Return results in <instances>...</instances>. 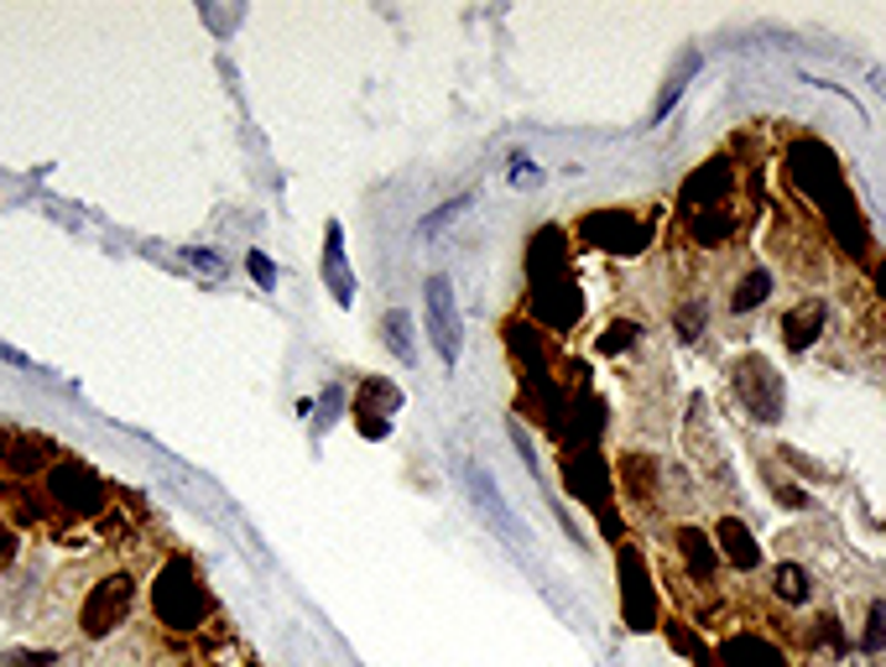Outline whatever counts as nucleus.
I'll list each match as a JSON object with an SVG mask.
<instances>
[{"mask_svg": "<svg viewBox=\"0 0 886 667\" xmlns=\"http://www.w3.org/2000/svg\"><path fill=\"white\" fill-rule=\"evenodd\" d=\"M152 610L168 631H199L214 616V595H209L204 574L193 568V558H168L152 579Z\"/></svg>", "mask_w": 886, "mask_h": 667, "instance_id": "obj_1", "label": "nucleus"}, {"mask_svg": "<svg viewBox=\"0 0 886 667\" xmlns=\"http://www.w3.org/2000/svg\"><path fill=\"white\" fill-rule=\"evenodd\" d=\"M48 501L63 516H94V512H104L110 491H104L100 469H94L89 459H79V454H58L52 469H48Z\"/></svg>", "mask_w": 886, "mask_h": 667, "instance_id": "obj_2", "label": "nucleus"}, {"mask_svg": "<svg viewBox=\"0 0 886 667\" xmlns=\"http://www.w3.org/2000/svg\"><path fill=\"white\" fill-rule=\"evenodd\" d=\"M787 178H793L803 199L818 204V209H835L839 199H850L845 178H839L835 152L818 146V141H793V146H787Z\"/></svg>", "mask_w": 886, "mask_h": 667, "instance_id": "obj_3", "label": "nucleus"}, {"mask_svg": "<svg viewBox=\"0 0 886 667\" xmlns=\"http://www.w3.org/2000/svg\"><path fill=\"white\" fill-rule=\"evenodd\" d=\"M574 235L590 245V251H611V256H642L652 245V224L631 209H590L580 220Z\"/></svg>", "mask_w": 886, "mask_h": 667, "instance_id": "obj_4", "label": "nucleus"}, {"mask_svg": "<svg viewBox=\"0 0 886 667\" xmlns=\"http://www.w3.org/2000/svg\"><path fill=\"white\" fill-rule=\"evenodd\" d=\"M423 324H427V340L439 350V360L454 371L464 355V319H460V297H454V282L449 276H427L423 282Z\"/></svg>", "mask_w": 886, "mask_h": 667, "instance_id": "obj_5", "label": "nucleus"}, {"mask_svg": "<svg viewBox=\"0 0 886 667\" xmlns=\"http://www.w3.org/2000/svg\"><path fill=\"white\" fill-rule=\"evenodd\" d=\"M131 610H137V579H131V574H110V579H100L84 595L79 626H84L89 641H100V636L120 631V626L131 620Z\"/></svg>", "mask_w": 886, "mask_h": 667, "instance_id": "obj_6", "label": "nucleus"}, {"mask_svg": "<svg viewBox=\"0 0 886 667\" xmlns=\"http://www.w3.org/2000/svg\"><path fill=\"white\" fill-rule=\"evenodd\" d=\"M731 386H735V402L746 407V417H756V423H777L783 417V381H777V371L762 355L735 360Z\"/></svg>", "mask_w": 886, "mask_h": 667, "instance_id": "obj_7", "label": "nucleus"}, {"mask_svg": "<svg viewBox=\"0 0 886 667\" xmlns=\"http://www.w3.org/2000/svg\"><path fill=\"white\" fill-rule=\"evenodd\" d=\"M621 610H626L631 631H652L657 626V595H652L647 564L636 548H621Z\"/></svg>", "mask_w": 886, "mask_h": 667, "instance_id": "obj_8", "label": "nucleus"}, {"mask_svg": "<svg viewBox=\"0 0 886 667\" xmlns=\"http://www.w3.org/2000/svg\"><path fill=\"white\" fill-rule=\"evenodd\" d=\"M731 193H735V168L725 162V156H709L704 168H694L688 178H683L678 204H683V214H699V209L731 204Z\"/></svg>", "mask_w": 886, "mask_h": 667, "instance_id": "obj_9", "label": "nucleus"}, {"mask_svg": "<svg viewBox=\"0 0 886 667\" xmlns=\"http://www.w3.org/2000/svg\"><path fill=\"white\" fill-rule=\"evenodd\" d=\"M580 313H584V297H580V287H574V276H558V282L532 287V324L537 329L568 334V329L580 324Z\"/></svg>", "mask_w": 886, "mask_h": 667, "instance_id": "obj_10", "label": "nucleus"}, {"mask_svg": "<svg viewBox=\"0 0 886 667\" xmlns=\"http://www.w3.org/2000/svg\"><path fill=\"white\" fill-rule=\"evenodd\" d=\"M563 417L568 423H558V438L568 454H595L600 444V433H605V407H600V396L595 392H574L568 402H563Z\"/></svg>", "mask_w": 886, "mask_h": 667, "instance_id": "obj_11", "label": "nucleus"}, {"mask_svg": "<svg viewBox=\"0 0 886 667\" xmlns=\"http://www.w3.org/2000/svg\"><path fill=\"white\" fill-rule=\"evenodd\" d=\"M558 276H568V230L543 224V230L527 240V282L543 287V282H558Z\"/></svg>", "mask_w": 886, "mask_h": 667, "instance_id": "obj_12", "label": "nucleus"}, {"mask_svg": "<svg viewBox=\"0 0 886 667\" xmlns=\"http://www.w3.org/2000/svg\"><path fill=\"white\" fill-rule=\"evenodd\" d=\"M563 485H568L584 506L605 512V501H611V464L600 459V454H568V459H563Z\"/></svg>", "mask_w": 886, "mask_h": 667, "instance_id": "obj_13", "label": "nucleus"}, {"mask_svg": "<svg viewBox=\"0 0 886 667\" xmlns=\"http://www.w3.org/2000/svg\"><path fill=\"white\" fill-rule=\"evenodd\" d=\"M464 485H470V496H475L480 516H491L495 532H506L512 543H522V522L512 516V506L501 501V485L491 479V469H480V464H464Z\"/></svg>", "mask_w": 886, "mask_h": 667, "instance_id": "obj_14", "label": "nucleus"}, {"mask_svg": "<svg viewBox=\"0 0 886 667\" xmlns=\"http://www.w3.org/2000/svg\"><path fill=\"white\" fill-rule=\"evenodd\" d=\"M506 334V350H512L516 371L522 381H543L547 376V344H543V329L532 324V319H512V324L501 329Z\"/></svg>", "mask_w": 886, "mask_h": 667, "instance_id": "obj_15", "label": "nucleus"}, {"mask_svg": "<svg viewBox=\"0 0 886 667\" xmlns=\"http://www.w3.org/2000/svg\"><path fill=\"white\" fill-rule=\"evenodd\" d=\"M715 663L719 667H787V657H783V647H777V641H767V636L741 631V636H731V641L719 647Z\"/></svg>", "mask_w": 886, "mask_h": 667, "instance_id": "obj_16", "label": "nucleus"}, {"mask_svg": "<svg viewBox=\"0 0 886 667\" xmlns=\"http://www.w3.org/2000/svg\"><path fill=\"white\" fill-rule=\"evenodd\" d=\"M324 276H329V292H334V303H355V276H350V261H344V230L340 224H329L324 230Z\"/></svg>", "mask_w": 886, "mask_h": 667, "instance_id": "obj_17", "label": "nucleus"}, {"mask_svg": "<svg viewBox=\"0 0 886 667\" xmlns=\"http://www.w3.org/2000/svg\"><path fill=\"white\" fill-rule=\"evenodd\" d=\"M715 537H719V543H715L719 558H725L731 568H741V574H751V568H762V548H756V537H751V532L741 527L735 516H725V522H719Z\"/></svg>", "mask_w": 886, "mask_h": 667, "instance_id": "obj_18", "label": "nucleus"}, {"mask_svg": "<svg viewBox=\"0 0 886 667\" xmlns=\"http://www.w3.org/2000/svg\"><path fill=\"white\" fill-rule=\"evenodd\" d=\"M735 230H741V214H735L731 204H719V209H699V214H688V235L699 240L704 251H719L725 240H735Z\"/></svg>", "mask_w": 886, "mask_h": 667, "instance_id": "obj_19", "label": "nucleus"}, {"mask_svg": "<svg viewBox=\"0 0 886 667\" xmlns=\"http://www.w3.org/2000/svg\"><path fill=\"white\" fill-rule=\"evenodd\" d=\"M818 329H824V303L818 297H803L798 309L783 313V340L787 350H808V344L818 340Z\"/></svg>", "mask_w": 886, "mask_h": 667, "instance_id": "obj_20", "label": "nucleus"}, {"mask_svg": "<svg viewBox=\"0 0 886 667\" xmlns=\"http://www.w3.org/2000/svg\"><path fill=\"white\" fill-rule=\"evenodd\" d=\"M42 459H58L42 438H21V433H17V438H0V464H6L11 475H37Z\"/></svg>", "mask_w": 886, "mask_h": 667, "instance_id": "obj_21", "label": "nucleus"}, {"mask_svg": "<svg viewBox=\"0 0 886 667\" xmlns=\"http://www.w3.org/2000/svg\"><path fill=\"white\" fill-rule=\"evenodd\" d=\"M678 558L683 568H694L699 579H715V568H719V548L704 537L699 527H678Z\"/></svg>", "mask_w": 886, "mask_h": 667, "instance_id": "obj_22", "label": "nucleus"}, {"mask_svg": "<svg viewBox=\"0 0 886 667\" xmlns=\"http://www.w3.org/2000/svg\"><path fill=\"white\" fill-rule=\"evenodd\" d=\"M402 407V386H392L386 376H365L355 392V407L350 412H375V417H392Z\"/></svg>", "mask_w": 886, "mask_h": 667, "instance_id": "obj_23", "label": "nucleus"}, {"mask_svg": "<svg viewBox=\"0 0 886 667\" xmlns=\"http://www.w3.org/2000/svg\"><path fill=\"white\" fill-rule=\"evenodd\" d=\"M772 287H777V276L767 272V266H751L741 282H735V292H731V313H751V309H762L772 297Z\"/></svg>", "mask_w": 886, "mask_h": 667, "instance_id": "obj_24", "label": "nucleus"}, {"mask_svg": "<svg viewBox=\"0 0 886 667\" xmlns=\"http://www.w3.org/2000/svg\"><path fill=\"white\" fill-rule=\"evenodd\" d=\"M772 595L783 599V605H808L814 595V574L803 564H777L772 568Z\"/></svg>", "mask_w": 886, "mask_h": 667, "instance_id": "obj_25", "label": "nucleus"}, {"mask_svg": "<svg viewBox=\"0 0 886 667\" xmlns=\"http://www.w3.org/2000/svg\"><path fill=\"white\" fill-rule=\"evenodd\" d=\"M381 340H386V350H392V355H402V365H412V360H417V344H412V324H407V313H386V319H381Z\"/></svg>", "mask_w": 886, "mask_h": 667, "instance_id": "obj_26", "label": "nucleus"}, {"mask_svg": "<svg viewBox=\"0 0 886 667\" xmlns=\"http://www.w3.org/2000/svg\"><path fill=\"white\" fill-rule=\"evenodd\" d=\"M642 340V329L631 324V319H615V324H605L600 329V340H595V350L600 355H626L631 344Z\"/></svg>", "mask_w": 886, "mask_h": 667, "instance_id": "obj_27", "label": "nucleus"}, {"mask_svg": "<svg viewBox=\"0 0 886 667\" xmlns=\"http://www.w3.org/2000/svg\"><path fill=\"white\" fill-rule=\"evenodd\" d=\"M688 73H699V52H688V58H683V63H678V73H673V79H667L663 100L652 104V120H663L667 110H673V104H678V94H683V89H688Z\"/></svg>", "mask_w": 886, "mask_h": 667, "instance_id": "obj_28", "label": "nucleus"}, {"mask_svg": "<svg viewBox=\"0 0 886 667\" xmlns=\"http://www.w3.org/2000/svg\"><path fill=\"white\" fill-rule=\"evenodd\" d=\"M860 651H886V599H870L866 631H860Z\"/></svg>", "mask_w": 886, "mask_h": 667, "instance_id": "obj_29", "label": "nucleus"}, {"mask_svg": "<svg viewBox=\"0 0 886 667\" xmlns=\"http://www.w3.org/2000/svg\"><path fill=\"white\" fill-rule=\"evenodd\" d=\"M506 178H512V189H537V183H543V168H537L527 152H516V156H512V172H506Z\"/></svg>", "mask_w": 886, "mask_h": 667, "instance_id": "obj_30", "label": "nucleus"}, {"mask_svg": "<svg viewBox=\"0 0 886 667\" xmlns=\"http://www.w3.org/2000/svg\"><path fill=\"white\" fill-rule=\"evenodd\" d=\"M704 319H709V313H704V303H683V309H678V334H683V340H699Z\"/></svg>", "mask_w": 886, "mask_h": 667, "instance_id": "obj_31", "label": "nucleus"}, {"mask_svg": "<svg viewBox=\"0 0 886 667\" xmlns=\"http://www.w3.org/2000/svg\"><path fill=\"white\" fill-rule=\"evenodd\" d=\"M464 209H470V199H449L439 214H427V220H423V235H433V230H443V224H454Z\"/></svg>", "mask_w": 886, "mask_h": 667, "instance_id": "obj_32", "label": "nucleus"}, {"mask_svg": "<svg viewBox=\"0 0 886 667\" xmlns=\"http://www.w3.org/2000/svg\"><path fill=\"white\" fill-rule=\"evenodd\" d=\"M667 636H673V647H678L683 657H699V663H709V657H704V647H699V636L683 631V620H667Z\"/></svg>", "mask_w": 886, "mask_h": 667, "instance_id": "obj_33", "label": "nucleus"}, {"mask_svg": "<svg viewBox=\"0 0 886 667\" xmlns=\"http://www.w3.org/2000/svg\"><path fill=\"white\" fill-rule=\"evenodd\" d=\"M0 667H58V657L52 651H6Z\"/></svg>", "mask_w": 886, "mask_h": 667, "instance_id": "obj_34", "label": "nucleus"}, {"mask_svg": "<svg viewBox=\"0 0 886 667\" xmlns=\"http://www.w3.org/2000/svg\"><path fill=\"white\" fill-rule=\"evenodd\" d=\"M350 417H355V428L365 433V438H375V444L392 433V423H386V417H375V412H350Z\"/></svg>", "mask_w": 886, "mask_h": 667, "instance_id": "obj_35", "label": "nucleus"}, {"mask_svg": "<svg viewBox=\"0 0 886 667\" xmlns=\"http://www.w3.org/2000/svg\"><path fill=\"white\" fill-rule=\"evenodd\" d=\"M808 641H814V647H818V641H824V647H839V620L835 616H818L814 631H808Z\"/></svg>", "mask_w": 886, "mask_h": 667, "instance_id": "obj_36", "label": "nucleus"}, {"mask_svg": "<svg viewBox=\"0 0 886 667\" xmlns=\"http://www.w3.org/2000/svg\"><path fill=\"white\" fill-rule=\"evenodd\" d=\"M245 266H251V276H256L261 287H272V282H276V266L261 256V251H251V261H245Z\"/></svg>", "mask_w": 886, "mask_h": 667, "instance_id": "obj_37", "label": "nucleus"}, {"mask_svg": "<svg viewBox=\"0 0 886 667\" xmlns=\"http://www.w3.org/2000/svg\"><path fill=\"white\" fill-rule=\"evenodd\" d=\"M340 407H344V392H340V386H329L324 402H319V412H324V417H319V428H324V423H334V412H340Z\"/></svg>", "mask_w": 886, "mask_h": 667, "instance_id": "obj_38", "label": "nucleus"}, {"mask_svg": "<svg viewBox=\"0 0 886 667\" xmlns=\"http://www.w3.org/2000/svg\"><path fill=\"white\" fill-rule=\"evenodd\" d=\"M11 558H17V532L0 522V564H11Z\"/></svg>", "mask_w": 886, "mask_h": 667, "instance_id": "obj_39", "label": "nucleus"}, {"mask_svg": "<svg viewBox=\"0 0 886 667\" xmlns=\"http://www.w3.org/2000/svg\"><path fill=\"white\" fill-rule=\"evenodd\" d=\"M0 360H6V365H32V360L21 355V350H11V344H0Z\"/></svg>", "mask_w": 886, "mask_h": 667, "instance_id": "obj_40", "label": "nucleus"}, {"mask_svg": "<svg viewBox=\"0 0 886 667\" xmlns=\"http://www.w3.org/2000/svg\"><path fill=\"white\" fill-rule=\"evenodd\" d=\"M876 292L886 297V261H876Z\"/></svg>", "mask_w": 886, "mask_h": 667, "instance_id": "obj_41", "label": "nucleus"}]
</instances>
